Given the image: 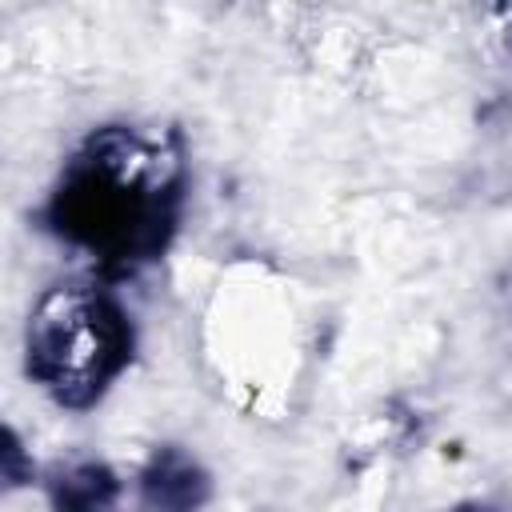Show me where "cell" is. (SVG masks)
Instances as JSON below:
<instances>
[{"label":"cell","instance_id":"cell-2","mask_svg":"<svg viewBox=\"0 0 512 512\" xmlns=\"http://www.w3.org/2000/svg\"><path fill=\"white\" fill-rule=\"evenodd\" d=\"M136 360V320L116 280L92 272L44 288L24 324V376L56 408H96Z\"/></svg>","mask_w":512,"mask_h":512},{"label":"cell","instance_id":"cell-4","mask_svg":"<svg viewBox=\"0 0 512 512\" xmlns=\"http://www.w3.org/2000/svg\"><path fill=\"white\" fill-rule=\"evenodd\" d=\"M500 4V16H504V24H508V32H512V0H496Z\"/></svg>","mask_w":512,"mask_h":512},{"label":"cell","instance_id":"cell-1","mask_svg":"<svg viewBox=\"0 0 512 512\" xmlns=\"http://www.w3.org/2000/svg\"><path fill=\"white\" fill-rule=\"evenodd\" d=\"M188 168L172 136L136 124H100L64 160L40 204L44 232L120 280L156 264L184 216Z\"/></svg>","mask_w":512,"mask_h":512},{"label":"cell","instance_id":"cell-3","mask_svg":"<svg viewBox=\"0 0 512 512\" xmlns=\"http://www.w3.org/2000/svg\"><path fill=\"white\" fill-rule=\"evenodd\" d=\"M204 472L184 452H156L152 464L140 472V488L148 504H196Z\"/></svg>","mask_w":512,"mask_h":512}]
</instances>
